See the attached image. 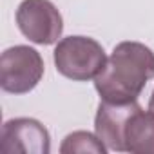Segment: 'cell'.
I'll return each mask as SVG.
<instances>
[{"instance_id": "obj_8", "label": "cell", "mask_w": 154, "mask_h": 154, "mask_svg": "<svg viewBox=\"0 0 154 154\" xmlns=\"http://www.w3.org/2000/svg\"><path fill=\"white\" fill-rule=\"evenodd\" d=\"M109 149L103 145V141L87 131H76L65 136V140L60 145L62 154H72V152H94V154H105Z\"/></svg>"}, {"instance_id": "obj_4", "label": "cell", "mask_w": 154, "mask_h": 154, "mask_svg": "<svg viewBox=\"0 0 154 154\" xmlns=\"http://www.w3.org/2000/svg\"><path fill=\"white\" fill-rule=\"evenodd\" d=\"M17 26L33 44L51 45L63 31V18L51 0H22L17 9Z\"/></svg>"}, {"instance_id": "obj_9", "label": "cell", "mask_w": 154, "mask_h": 154, "mask_svg": "<svg viewBox=\"0 0 154 154\" xmlns=\"http://www.w3.org/2000/svg\"><path fill=\"white\" fill-rule=\"evenodd\" d=\"M149 111H152V112H154V91H152L150 100H149Z\"/></svg>"}, {"instance_id": "obj_3", "label": "cell", "mask_w": 154, "mask_h": 154, "mask_svg": "<svg viewBox=\"0 0 154 154\" xmlns=\"http://www.w3.org/2000/svg\"><path fill=\"white\" fill-rule=\"evenodd\" d=\"M44 58L29 45L9 47L0 56V87L11 94L33 91L44 76Z\"/></svg>"}, {"instance_id": "obj_5", "label": "cell", "mask_w": 154, "mask_h": 154, "mask_svg": "<svg viewBox=\"0 0 154 154\" xmlns=\"http://www.w3.org/2000/svg\"><path fill=\"white\" fill-rule=\"evenodd\" d=\"M0 149L6 154H49L51 138L47 129L35 118H15L2 125Z\"/></svg>"}, {"instance_id": "obj_1", "label": "cell", "mask_w": 154, "mask_h": 154, "mask_svg": "<svg viewBox=\"0 0 154 154\" xmlns=\"http://www.w3.org/2000/svg\"><path fill=\"white\" fill-rule=\"evenodd\" d=\"M154 78V51L140 42H120L105 67L94 78V87L102 102L132 103L138 102L145 85Z\"/></svg>"}, {"instance_id": "obj_7", "label": "cell", "mask_w": 154, "mask_h": 154, "mask_svg": "<svg viewBox=\"0 0 154 154\" xmlns=\"http://www.w3.org/2000/svg\"><path fill=\"white\" fill-rule=\"evenodd\" d=\"M123 150L132 154H154V112L134 103L123 127Z\"/></svg>"}, {"instance_id": "obj_2", "label": "cell", "mask_w": 154, "mask_h": 154, "mask_svg": "<svg viewBox=\"0 0 154 154\" xmlns=\"http://www.w3.org/2000/svg\"><path fill=\"white\" fill-rule=\"evenodd\" d=\"M107 63V54L100 42L91 36H67L54 47L56 71L74 82L94 80Z\"/></svg>"}, {"instance_id": "obj_6", "label": "cell", "mask_w": 154, "mask_h": 154, "mask_svg": "<svg viewBox=\"0 0 154 154\" xmlns=\"http://www.w3.org/2000/svg\"><path fill=\"white\" fill-rule=\"evenodd\" d=\"M136 102L132 103H109L100 102L94 116V132L109 150H123V127Z\"/></svg>"}]
</instances>
